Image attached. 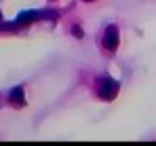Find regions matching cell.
<instances>
[{"label": "cell", "instance_id": "cell-3", "mask_svg": "<svg viewBox=\"0 0 156 146\" xmlns=\"http://www.w3.org/2000/svg\"><path fill=\"white\" fill-rule=\"evenodd\" d=\"M9 97H11V102H13V104H17V106H21V104L26 102V99H23V89H21V87H15V89H11Z\"/></svg>", "mask_w": 156, "mask_h": 146}, {"label": "cell", "instance_id": "cell-4", "mask_svg": "<svg viewBox=\"0 0 156 146\" xmlns=\"http://www.w3.org/2000/svg\"><path fill=\"white\" fill-rule=\"evenodd\" d=\"M36 17H38V13H36V11H27V13H19V15H17V24H27V21L36 19Z\"/></svg>", "mask_w": 156, "mask_h": 146}, {"label": "cell", "instance_id": "cell-2", "mask_svg": "<svg viewBox=\"0 0 156 146\" xmlns=\"http://www.w3.org/2000/svg\"><path fill=\"white\" fill-rule=\"evenodd\" d=\"M104 45H105L108 51H116V47H118V30H116L114 25H110V28L105 30Z\"/></svg>", "mask_w": 156, "mask_h": 146}, {"label": "cell", "instance_id": "cell-1", "mask_svg": "<svg viewBox=\"0 0 156 146\" xmlns=\"http://www.w3.org/2000/svg\"><path fill=\"white\" fill-rule=\"evenodd\" d=\"M118 93V83L116 80H112V78H101L99 80V95L104 97V99H114Z\"/></svg>", "mask_w": 156, "mask_h": 146}, {"label": "cell", "instance_id": "cell-5", "mask_svg": "<svg viewBox=\"0 0 156 146\" xmlns=\"http://www.w3.org/2000/svg\"><path fill=\"white\" fill-rule=\"evenodd\" d=\"M87 2H91V0H87Z\"/></svg>", "mask_w": 156, "mask_h": 146}]
</instances>
